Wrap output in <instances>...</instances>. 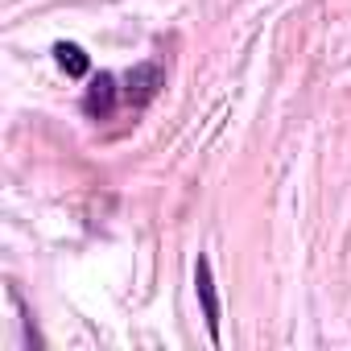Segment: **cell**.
Returning <instances> with one entry per match:
<instances>
[{"mask_svg":"<svg viewBox=\"0 0 351 351\" xmlns=\"http://www.w3.org/2000/svg\"><path fill=\"white\" fill-rule=\"evenodd\" d=\"M83 108H87V116H95V120L112 116V108H116V79H112V75H99V79L87 87Z\"/></svg>","mask_w":351,"mask_h":351,"instance_id":"3957f363","label":"cell"},{"mask_svg":"<svg viewBox=\"0 0 351 351\" xmlns=\"http://www.w3.org/2000/svg\"><path fill=\"white\" fill-rule=\"evenodd\" d=\"M195 289H199V302H203L207 335H211V343H219V298H215V277H211L207 256H199V265H195Z\"/></svg>","mask_w":351,"mask_h":351,"instance_id":"7a4b0ae2","label":"cell"},{"mask_svg":"<svg viewBox=\"0 0 351 351\" xmlns=\"http://www.w3.org/2000/svg\"><path fill=\"white\" fill-rule=\"evenodd\" d=\"M161 87H165V71H161L157 62H141V66H132L128 79H124V99H128L132 108H145Z\"/></svg>","mask_w":351,"mask_h":351,"instance_id":"6da1fadb","label":"cell"},{"mask_svg":"<svg viewBox=\"0 0 351 351\" xmlns=\"http://www.w3.org/2000/svg\"><path fill=\"white\" fill-rule=\"evenodd\" d=\"M54 54H58V66H62L66 75H75V79H79V75H87V54H83L75 42H58V46H54Z\"/></svg>","mask_w":351,"mask_h":351,"instance_id":"277c9868","label":"cell"}]
</instances>
